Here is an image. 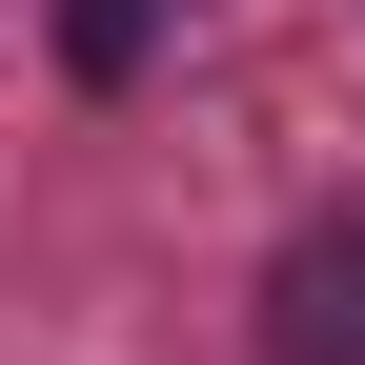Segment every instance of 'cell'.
I'll use <instances>...</instances> for the list:
<instances>
[{"label": "cell", "instance_id": "6da1fadb", "mask_svg": "<svg viewBox=\"0 0 365 365\" xmlns=\"http://www.w3.org/2000/svg\"><path fill=\"white\" fill-rule=\"evenodd\" d=\"M264 365H365V203L264 264Z\"/></svg>", "mask_w": 365, "mask_h": 365}, {"label": "cell", "instance_id": "7a4b0ae2", "mask_svg": "<svg viewBox=\"0 0 365 365\" xmlns=\"http://www.w3.org/2000/svg\"><path fill=\"white\" fill-rule=\"evenodd\" d=\"M143 41H163V0H61V61L81 81H143Z\"/></svg>", "mask_w": 365, "mask_h": 365}]
</instances>
